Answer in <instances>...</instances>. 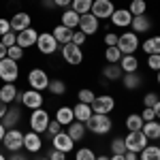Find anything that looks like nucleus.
<instances>
[{"label": "nucleus", "instance_id": "obj_26", "mask_svg": "<svg viewBox=\"0 0 160 160\" xmlns=\"http://www.w3.org/2000/svg\"><path fill=\"white\" fill-rule=\"evenodd\" d=\"M51 34H53V38L58 41V45H66V43H71V38H73V30H68L66 26H62V24H58V26H53L51 28Z\"/></svg>", "mask_w": 160, "mask_h": 160}, {"label": "nucleus", "instance_id": "obj_14", "mask_svg": "<svg viewBox=\"0 0 160 160\" xmlns=\"http://www.w3.org/2000/svg\"><path fill=\"white\" fill-rule=\"evenodd\" d=\"M9 22H11V30L17 34V32H22V30H26V28L32 26V17H30V13L17 11V13H13L11 17H9Z\"/></svg>", "mask_w": 160, "mask_h": 160}, {"label": "nucleus", "instance_id": "obj_58", "mask_svg": "<svg viewBox=\"0 0 160 160\" xmlns=\"http://www.w3.org/2000/svg\"><path fill=\"white\" fill-rule=\"evenodd\" d=\"M43 7H45V9H53L56 4H53V0H43Z\"/></svg>", "mask_w": 160, "mask_h": 160}, {"label": "nucleus", "instance_id": "obj_36", "mask_svg": "<svg viewBox=\"0 0 160 160\" xmlns=\"http://www.w3.org/2000/svg\"><path fill=\"white\" fill-rule=\"evenodd\" d=\"M92 4H94V0H73L71 9L75 13H79V15H86V13L92 11Z\"/></svg>", "mask_w": 160, "mask_h": 160}, {"label": "nucleus", "instance_id": "obj_48", "mask_svg": "<svg viewBox=\"0 0 160 160\" xmlns=\"http://www.w3.org/2000/svg\"><path fill=\"white\" fill-rule=\"evenodd\" d=\"M105 45H107V47H115V45H118V34H115V32H107V34H105Z\"/></svg>", "mask_w": 160, "mask_h": 160}, {"label": "nucleus", "instance_id": "obj_23", "mask_svg": "<svg viewBox=\"0 0 160 160\" xmlns=\"http://www.w3.org/2000/svg\"><path fill=\"white\" fill-rule=\"evenodd\" d=\"M66 132H68V137L73 139L75 143H79V141H83V139H86L88 128H86V124H83V122H77V120H75L73 124H68V126H66Z\"/></svg>", "mask_w": 160, "mask_h": 160}, {"label": "nucleus", "instance_id": "obj_7", "mask_svg": "<svg viewBox=\"0 0 160 160\" xmlns=\"http://www.w3.org/2000/svg\"><path fill=\"white\" fill-rule=\"evenodd\" d=\"M60 53H62V60L66 62L68 66H79L83 62V49L75 43H66L60 47Z\"/></svg>", "mask_w": 160, "mask_h": 160}, {"label": "nucleus", "instance_id": "obj_55", "mask_svg": "<svg viewBox=\"0 0 160 160\" xmlns=\"http://www.w3.org/2000/svg\"><path fill=\"white\" fill-rule=\"evenodd\" d=\"M109 160H126V156H124V154H111Z\"/></svg>", "mask_w": 160, "mask_h": 160}, {"label": "nucleus", "instance_id": "obj_21", "mask_svg": "<svg viewBox=\"0 0 160 160\" xmlns=\"http://www.w3.org/2000/svg\"><path fill=\"white\" fill-rule=\"evenodd\" d=\"M120 81H122V88H124V90H128V92L139 90V88L143 86V77H141L139 71H137V73H124Z\"/></svg>", "mask_w": 160, "mask_h": 160}, {"label": "nucleus", "instance_id": "obj_16", "mask_svg": "<svg viewBox=\"0 0 160 160\" xmlns=\"http://www.w3.org/2000/svg\"><path fill=\"white\" fill-rule=\"evenodd\" d=\"M24 149L30 152V154H38L43 152V137L38 132H24Z\"/></svg>", "mask_w": 160, "mask_h": 160}, {"label": "nucleus", "instance_id": "obj_4", "mask_svg": "<svg viewBox=\"0 0 160 160\" xmlns=\"http://www.w3.org/2000/svg\"><path fill=\"white\" fill-rule=\"evenodd\" d=\"M2 148L7 149L9 154L22 152L24 149V130H19V128H7L4 139H2Z\"/></svg>", "mask_w": 160, "mask_h": 160}, {"label": "nucleus", "instance_id": "obj_61", "mask_svg": "<svg viewBox=\"0 0 160 160\" xmlns=\"http://www.w3.org/2000/svg\"><path fill=\"white\" fill-rule=\"evenodd\" d=\"M156 81H158V86H160V71L156 73Z\"/></svg>", "mask_w": 160, "mask_h": 160}, {"label": "nucleus", "instance_id": "obj_3", "mask_svg": "<svg viewBox=\"0 0 160 160\" xmlns=\"http://www.w3.org/2000/svg\"><path fill=\"white\" fill-rule=\"evenodd\" d=\"M49 122H51V115H49V111L45 109V107L30 111V120H28V124H30V130H32V132L43 135V132L47 130Z\"/></svg>", "mask_w": 160, "mask_h": 160}, {"label": "nucleus", "instance_id": "obj_20", "mask_svg": "<svg viewBox=\"0 0 160 160\" xmlns=\"http://www.w3.org/2000/svg\"><path fill=\"white\" fill-rule=\"evenodd\" d=\"M152 19L148 17V13L145 15H137V17H132V22H130V30L135 32V34H145V32H149L152 30Z\"/></svg>", "mask_w": 160, "mask_h": 160}, {"label": "nucleus", "instance_id": "obj_29", "mask_svg": "<svg viewBox=\"0 0 160 160\" xmlns=\"http://www.w3.org/2000/svg\"><path fill=\"white\" fill-rule=\"evenodd\" d=\"M141 130H143V135L148 137L149 141H154V143H158V141H160V122H158V120L145 122Z\"/></svg>", "mask_w": 160, "mask_h": 160}, {"label": "nucleus", "instance_id": "obj_34", "mask_svg": "<svg viewBox=\"0 0 160 160\" xmlns=\"http://www.w3.org/2000/svg\"><path fill=\"white\" fill-rule=\"evenodd\" d=\"M66 90H68V88H66V81H64V79H51L49 86H47V92L53 94V96H64Z\"/></svg>", "mask_w": 160, "mask_h": 160}, {"label": "nucleus", "instance_id": "obj_1", "mask_svg": "<svg viewBox=\"0 0 160 160\" xmlns=\"http://www.w3.org/2000/svg\"><path fill=\"white\" fill-rule=\"evenodd\" d=\"M86 128H88V132H92V135L105 137L113 130V120H111V115H98V113H94L86 122Z\"/></svg>", "mask_w": 160, "mask_h": 160}, {"label": "nucleus", "instance_id": "obj_54", "mask_svg": "<svg viewBox=\"0 0 160 160\" xmlns=\"http://www.w3.org/2000/svg\"><path fill=\"white\" fill-rule=\"evenodd\" d=\"M124 156H126V160H139V154L137 152H126Z\"/></svg>", "mask_w": 160, "mask_h": 160}, {"label": "nucleus", "instance_id": "obj_11", "mask_svg": "<svg viewBox=\"0 0 160 160\" xmlns=\"http://www.w3.org/2000/svg\"><path fill=\"white\" fill-rule=\"evenodd\" d=\"M124 143H126V149L128 152H137L139 154L149 143V139L143 135V130H137V132H128V135L124 137Z\"/></svg>", "mask_w": 160, "mask_h": 160}, {"label": "nucleus", "instance_id": "obj_15", "mask_svg": "<svg viewBox=\"0 0 160 160\" xmlns=\"http://www.w3.org/2000/svg\"><path fill=\"white\" fill-rule=\"evenodd\" d=\"M98 26H100V19H96L92 13H86V15H81V19H79V28H77V30H81L86 37H92V34L98 32Z\"/></svg>", "mask_w": 160, "mask_h": 160}, {"label": "nucleus", "instance_id": "obj_19", "mask_svg": "<svg viewBox=\"0 0 160 160\" xmlns=\"http://www.w3.org/2000/svg\"><path fill=\"white\" fill-rule=\"evenodd\" d=\"M0 122L4 124V128H17V126H19V122H22V109H19L17 105H9L7 115H4Z\"/></svg>", "mask_w": 160, "mask_h": 160}, {"label": "nucleus", "instance_id": "obj_51", "mask_svg": "<svg viewBox=\"0 0 160 160\" xmlns=\"http://www.w3.org/2000/svg\"><path fill=\"white\" fill-rule=\"evenodd\" d=\"M53 4H56L58 9H71L73 0H53Z\"/></svg>", "mask_w": 160, "mask_h": 160}, {"label": "nucleus", "instance_id": "obj_13", "mask_svg": "<svg viewBox=\"0 0 160 160\" xmlns=\"http://www.w3.org/2000/svg\"><path fill=\"white\" fill-rule=\"evenodd\" d=\"M51 148L60 149V152H64V154H71V152L75 149V141L68 137L66 130H60L56 137H51Z\"/></svg>", "mask_w": 160, "mask_h": 160}, {"label": "nucleus", "instance_id": "obj_63", "mask_svg": "<svg viewBox=\"0 0 160 160\" xmlns=\"http://www.w3.org/2000/svg\"><path fill=\"white\" fill-rule=\"evenodd\" d=\"M38 160H49V158H47V156H41V158H38Z\"/></svg>", "mask_w": 160, "mask_h": 160}, {"label": "nucleus", "instance_id": "obj_52", "mask_svg": "<svg viewBox=\"0 0 160 160\" xmlns=\"http://www.w3.org/2000/svg\"><path fill=\"white\" fill-rule=\"evenodd\" d=\"M7 160H28V156H26V154H22V152H13Z\"/></svg>", "mask_w": 160, "mask_h": 160}, {"label": "nucleus", "instance_id": "obj_62", "mask_svg": "<svg viewBox=\"0 0 160 160\" xmlns=\"http://www.w3.org/2000/svg\"><path fill=\"white\" fill-rule=\"evenodd\" d=\"M0 160H7V156H4V154H2V152H0Z\"/></svg>", "mask_w": 160, "mask_h": 160}, {"label": "nucleus", "instance_id": "obj_41", "mask_svg": "<svg viewBox=\"0 0 160 160\" xmlns=\"http://www.w3.org/2000/svg\"><path fill=\"white\" fill-rule=\"evenodd\" d=\"M24 56H26V49L19 47V45H13V47L7 49V58H11V60H15V62L24 60Z\"/></svg>", "mask_w": 160, "mask_h": 160}, {"label": "nucleus", "instance_id": "obj_43", "mask_svg": "<svg viewBox=\"0 0 160 160\" xmlns=\"http://www.w3.org/2000/svg\"><path fill=\"white\" fill-rule=\"evenodd\" d=\"M60 130H62V124L58 122V120H51L49 126H47V130H45V135H47V137L51 139V137H56V135H58Z\"/></svg>", "mask_w": 160, "mask_h": 160}, {"label": "nucleus", "instance_id": "obj_8", "mask_svg": "<svg viewBox=\"0 0 160 160\" xmlns=\"http://www.w3.org/2000/svg\"><path fill=\"white\" fill-rule=\"evenodd\" d=\"M19 79V64L11 58L0 60V81L4 83H15Z\"/></svg>", "mask_w": 160, "mask_h": 160}, {"label": "nucleus", "instance_id": "obj_17", "mask_svg": "<svg viewBox=\"0 0 160 160\" xmlns=\"http://www.w3.org/2000/svg\"><path fill=\"white\" fill-rule=\"evenodd\" d=\"M37 38H38V30L30 26V28H26V30H22V32H17V45L24 47V49L34 47V45H37Z\"/></svg>", "mask_w": 160, "mask_h": 160}, {"label": "nucleus", "instance_id": "obj_46", "mask_svg": "<svg viewBox=\"0 0 160 160\" xmlns=\"http://www.w3.org/2000/svg\"><path fill=\"white\" fill-rule=\"evenodd\" d=\"M86 34L81 32V30H73V38H71V43H75V45H79V47H83V43H86Z\"/></svg>", "mask_w": 160, "mask_h": 160}, {"label": "nucleus", "instance_id": "obj_6", "mask_svg": "<svg viewBox=\"0 0 160 160\" xmlns=\"http://www.w3.org/2000/svg\"><path fill=\"white\" fill-rule=\"evenodd\" d=\"M26 81H28V86L32 88V90H37V92H45L51 79H49V75H47V71H43V68H30V71H28V77H26Z\"/></svg>", "mask_w": 160, "mask_h": 160}, {"label": "nucleus", "instance_id": "obj_56", "mask_svg": "<svg viewBox=\"0 0 160 160\" xmlns=\"http://www.w3.org/2000/svg\"><path fill=\"white\" fill-rule=\"evenodd\" d=\"M154 113H156V120L160 122V100L156 102V105H154Z\"/></svg>", "mask_w": 160, "mask_h": 160}, {"label": "nucleus", "instance_id": "obj_12", "mask_svg": "<svg viewBox=\"0 0 160 160\" xmlns=\"http://www.w3.org/2000/svg\"><path fill=\"white\" fill-rule=\"evenodd\" d=\"M115 11V4L111 2V0H94V4H92V15L96 17V19H109L111 15Z\"/></svg>", "mask_w": 160, "mask_h": 160}, {"label": "nucleus", "instance_id": "obj_31", "mask_svg": "<svg viewBox=\"0 0 160 160\" xmlns=\"http://www.w3.org/2000/svg\"><path fill=\"white\" fill-rule=\"evenodd\" d=\"M143 124H145V122H143L141 113H128L124 126H126V130H128V132H137V130H141V128H143Z\"/></svg>", "mask_w": 160, "mask_h": 160}, {"label": "nucleus", "instance_id": "obj_49", "mask_svg": "<svg viewBox=\"0 0 160 160\" xmlns=\"http://www.w3.org/2000/svg\"><path fill=\"white\" fill-rule=\"evenodd\" d=\"M47 158H49V160H66V154L60 152V149H49Z\"/></svg>", "mask_w": 160, "mask_h": 160}, {"label": "nucleus", "instance_id": "obj_10", "mask_svg": "<svg viewBox=\"0 0 160 160\" xmlns=\"http://www.w3.org/2000/svg\"><path fill=\"white\" fill-rule=\"evenodd\" d=\"M113 109H115V98L111 94H98L92 102V111L98 115H109Z\"/></svg>", "mask_w": 160, "mask_h": 160}, {"label": "nucleus", "instance_id": "obj_50", "mask_svg": "<svg viewBox=\"0 0 160 160\" xmlns=\"http://www.w3.org/2000/svg\"><path fill=\"white\" fill-rule=\"evenodd\" d=\"M7 32H11V22L7 17H0V37L7 34Z\"/></svg>", "mask_w": 160, "mask_h": 160}, {"label": "nucleus", "instance_id": "obj_25", "mask_svg": "<svg viewBox=\"0 0 160 160\" xmlns=\"http://www.w3.org/2000/svg\"><path fill=\"white\" fill-rule=\"evenodd\" d=\"M118 64H120L122 73H137L141 62H139V56H137V53H130V56H122Z\"/></svg>", "mask_w": 160, "mask_h": 160}, {"label": "nucleus", "instance_id": "obj_33", "mask_svg": "<svg viewBox=\"0 0 160 160\" xmlns=\"http://www.w3.org/2000/svg\"><path fill=\"white\" fill-rule=\"evenodd\" d=\"M122 68H120V64H105L102 66V77L107 79V81H120L122 79Z\"/></svg>", "mask_w": 160, "mask_h": 160}, {"label": "nucleus", "instance_id": "obj_18", "mask_svg": "<svg viewBox=\"0 0 160 160\" xmlns=\"http://www.w3.org/2000/svg\"><path fill=\"white\" fill-rule=\"evenodd\" d=\"M109 22L115 28H130V22H132V15H130V11L128 9H115L113 11V15L109 17Z\"/></svg>", "mask_w": 160, "mask_h": 160}, {"label": "nucleus", "instance_id": "obj_57", "mask_svg": "<svg viewBox=\"0 0 160 160\" xmlns=\"http://www.w3.org/2000/svg\"><path fill=\"white\" fill-rule=\"evenodd\" d=\"M4 58H7V47L0 43V60H4Z\"/></svg>", "mask_w": 160, "mask_h": 160}, {"label": "nucleus", "instance_id": "obj_59", "mask_svg": "<svg viewBox=\"0 0 160 160\" xmlns=\"http://www.w3.org/2000/svg\"><path fill=\"white\" fill-rule=\"evenodd\" d=\"M4 132H7V128H4V124L0 122V143H2V139H4Z\"/></svg>", "mask_w": 160, "mask_h": 160}, {"label": "nucleus", "instance_id": "obj_53", "mask_svg": "<svg viewBox=\"0 0 160 160\" xmlns=\"http://www.w3.org/2000/svg\"><path fill=\"white\" fill-rule=\"evenodd\" d=\"M7 109H9V105H7V102H2V100H0V120H2V118H4V115H7Z\"/></svg>", "mask_w": 160, "mask_h": 160}, {"label": "nucleus", "instance_id": "obj_60", "mask_svg": "<svg viewBox=\"0 0 160 160\" xmlns=\"http://www.w3.org/2000/svg\"><path fill=\"white\" fill-rule=\"evenodd\" d=\"M96 160H109V156H105V154H100V156H96Z\"/></svg>", "mask_w": 160, "mask_h": 160}, {"label": "nucleus", "instance_id": "obj_9", "mask_svg": "<svg viewBox=\"0 0 160 160\" xmlns=\"http://www.w3.org/2000/svg\"><path fill=\"white\" fill-rule=\"evenodd\" d=\"M43 56H53L56 51H58V41L53 38L51 32H38V38H37V45H34Z\"/></svg>", "mask_w": 160, "mask_h": 160}, {"label": "nucleus", "instance_id": "obj_27", "mask_svg": "<svg viewBox=\"0 0 160 160\" xmlns=\"http://www.w3.org/2000/svg\"><path fill=\"white\" fill-rule=\"evenodd\" d=\"M53 120H58L62 126H68V124L75 122V113H73V107H68V105H62L56 109V118Z\"/></svg>", "mask_w": 160, "mask_h": 160}, {"label": "nucleus", "instance_id": "obj_2", "mask_svg": "<svg viewBox=\"0 0 160 160\" xmlns=\"http://www.w3.org/2000/svg\"><path fill=\"white\" fill-rule=\"evenodd\" d=\"M118 49L122 51V56H130V53H137L139 47H141V41H139V34H135L132 30H126L122 34H118Z\"/></svg>", "mask_w": 160, "mask_h": 160}, {"label": "nucleus", "instance_id": "obj_24", "mask_svg": "<svg viewBox=\"0 0 160 160\" xmlns=\"http://www.w3.org/2000/svg\"><path fill=\"white\" fill-rule=\"evenodd\" d=\"M79 19H81V15L75 13L73 9H64V13L60 15V24L66 26L68 30H77L79 28Z\"/></svg>", "mask_w": 160, "mask_h": 160}, {"label": "nucleus", "instance_id": "obj_22", "mask_svg": "<svg viewBox=\"0 0 160 160\" xmlns=\"http://www.w3.org/2000/svg\"><path fill=\"white\" fill-rule=\"evenodd\" d=\"M17 98H19V90L15 83H2L0 86V100L2 102L13 105V102H17Z\"/></svg>", "mask_w": 160, "mask_h": 160}, {"label": "nucleus", "instance_id": "obj_47", "mask_svg": "<svg viewBox=\"0 0 160 160\" xmlns=\"http://www.w3.org/2000/svg\"><path fill=\"white\" fill-rule=\"evenodd\" d=\"M141 118H143V122H152V120H156V113H154V109H152V107H143Z\"/></svg>", "mask_w": 160, "mask_h": 160}, {"label": "nucleus", "instance_id": "obj_44", "mask_svg": "<svg viewBox=\"0 0 160 160\" xmlns=\"http://www.w3.org/2000/svg\"><path fill=\"white\" fill-rule=\"evenodd\" d=\"M148 68L149 71H154V73H158L160 71V53H156V56H148Z\"/></svg>", "mask_w": 160, "mask_h": 160}, {"label": "nucleus", "instance_id": "obj_42", "mask_svg": "<svg viewBox=\"0 0 160 160\" xmlns=\"http://www.w3.org/2000/svg\"><path fill=\"white\" fill-rule=\"evenodd\" d=\"M0 43L9 49V47H13V45H17V34L11 30V32H7V34H2V37H0Z\"/></svg>", "mask_w": 160, "mask_h": 160}, {"label": "nucleus", "instance_id": "obj_40", "mask_svg": "<svg viewBox=\"0 0 160 160\" xmlns=\"http://www.w3.org/2000/svg\"><path fill=\"white\" fill-rule=\"evenodd\" d=\"M75 160H96V154H94V149L83 145V148L75 149Z\"/></svg>", "mask_w": 160, "mask_h": 160}, {"label": "nucleus", "instance_id": "obj_35", "mask_svg": "<svg viewBox=\"0 0 160 160\" xmlns=\"http://www.w3.org/2000/svg\"><path fill=\"white\" fill-rule=\"evenodd\" d=\"M128 11H130L132 17H137V15H145V13H148V2H145V0H130Z\"/></svg>", "mask_w": 160, "mask_h": 160}, {"label": "nucleus", "instance_id": "obj_37", "mask_svg": "<svg viewBox=\"0 0 160 160\" xmlns=\"http://www.w3.org/2000/svg\"><path fill=\"white\" fill-rule=\"evenodd\" d=\"M96 98V94L90 90V88H81L79 92H77V102H86V105H92Z\"/></svg>", "mask_w": 160, "mask_h": 160}, {"label": "nucleus", "instance_id": "obj_39", "mask_svg": "<svg viewBox=\"0 0 160 160\" xmlns=\"http://www.w3.org/2000/svg\"><path fill=\"white\" fill-rule=\"evenodd\" d=\"M120 58H122V51L118 49V47H107L105 49V60H107V64H118Z\"/></svg>", "mask_w": 160, "mask_h": 160}, {"label": "nucleus", "instance_id": "obj_5", "mask_svg": "<svg viewBox=\"0 0 160 160\" xmlns=\"http://www.w3.org/2000/svg\"><path fill=\"white\" fill-rule=\"evenodd\" d=\"M17 102H22V107H26V109L34 111V109H41V107L45 105V96H43V92H37V90L28 88L24 92H19Z\"/></svg>", "mask_w": 160, "mask_h": 160}, {"label": "nucleus", "instance_id": "obj_38", "mask_svg": "<svg viewBox=\"0 0 160 160\" xmlns=\"http://www.w3.org/2000/svg\"><path fill=\"white\" fill-rule=\"evenodd\" d=\"M111 154H126L128 149H126V143H124V137H115V139H111Z\"/></svg>", "mask_w": 160, "mask_h": 160}, {"label": "nucleus", "instance_id": "obj_30", "mask_svg": "<svg viewBox=\"0 0 160 160\" xmlns=\"http://www.w3.org/2000/svg\"><path fill=\"white\" fill-rule=\"evenodd\" d=\"M139 49H143L148 56H156V53H160V34L148 37L143 43H141V47H139Z\"/></svg>", "mask_w": 160, "mask_h": 160}, {"label": "nucleus", "instance_id": "obj_45", "mask_svg": "<svg viewBox=\"0 0 160 160\" xmlns=\"http://www.w3.org/2000/svg\"><path fill=\"white\" fill-rule=\"evenodd\" d=\"M160 100V96L156 94V92H148L145 96H143V107H152L154 109V105Z\"/></svg>", "mask_w": 160, "mask_h": 160}, {"label": "nucleus", "instance_id": "obj_32", "mask_svg": "<svg viewBox=\"0 0 160 160\" xmlns=\"http://www.w3.org/2000/svg\"><path fill=\"white\" fill-rule=\"evenodd\" d=\"M139 160H160V145L148 143L145 148L139 152Z\"/></svg>", "mask_w": 160, "mask_h": 160}, {"label": "nucleus", "instance_id": "obj_28", "mask_svg": "<svg viewBox=\"0 0 160 160\" xmlns=\"http://www.w3.org/2000/svg\"><path fill=\"white\" fill-rule=\"evenodd\" d=\"M73 113H75V120H77V122H83V124L94 115L92 105H86V102H77V105L73 107Z\"/></svg>", "mask_w": 160, "mask_h": 160}]
</instances>
